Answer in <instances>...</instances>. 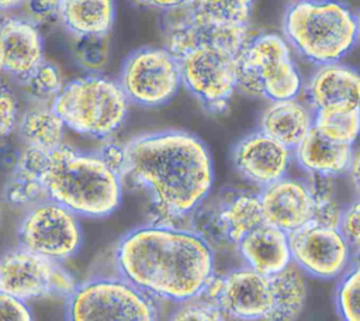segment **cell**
<instances>
[{
	"label": "cell",
	"instance_id": "obj_29",
	"mask_svg": "<svg viewBox=\"0 0 360 321\" xmlns=\"http://www.w3.org/2000/svg\"><path fill=\"white\" fill-rule=\"evenodd\" d=\"M20 83L25 93L38 104H51L65 84L59 69L46 61H42Z\"/></svg>",
	"mask_w": 360,
	"mask_h": 321
},
{
	"label": "cell",
	"instance_id": "obj_4",
	"mask_svg": "<svg viewBox=\"0 0 360 321\" xmlns=\"http://www.w3.org/2000/svg\"><path fill=\"white\" fill-rule=\"evenodd\" d=\"M39 176L46 199L77 217L104 218L121 206L122 179L97 152H84L63 142L45 151Z\"/></svg>",
	"mask_w": 360,
	"mask_h": 321
},
{
	"label": "cell",
	"instance_id": "obj_26",
	"mask_svg": "<svg viewBox=\"0 0 360 321\" xmlns=\"http://www.w3.org/2000/svg\"><path fill=\"white\" fill-rule=\"evenodd\" d=\"M255 0H188L177 10L186 20L198 25H249Z\"/></svg>",
	"mask_w": 360,
	"mask_h": 321
},
{
	"label": "cell",
	"instance_id": "obj_25",
	"mask_svg": "<svg viewBox=\"0 0 360 321\" xmlns=\"http://www.w3.org/2000/svg\"><path fill=\"white\" fill-rule=\"evenodd\" d=\"M17 130L24 146L52 151L63 144L66 127L51 104H37L18 117Z\"/></svg>",
	"mask_w": 360,
	"mask_h": 321
},
{
	"label": "cell",
	"instance_id": "obj_31",
	"mask_svg": "<svg viewBox=\"0 0 360 321\" xmlns=\"http://www.w3.org/2000/svg\"><path fill=\"white\" fill-rule=\"evenodd\" d=\"M165 321H226V317L218 307L198 296L176 303Z\"/></svg>",
	"mask_w": 360,
	"mask_h": 321
},
{
	"label": "cell",
	"instance_id": "obj_6",
	"mask_svg": "<svg viewBox=\"0 0 360 321\" xmlns=\"http://www.w3.org/2000/svg\"><path fill=\"white\" fill-rule=\"evenodd\" d=\"M129 104L118 82L100 73L65 83L51 103L66 128L101 141L124 125Z\"/></svg>",
	"mask_w": 360,
	"mask_h": 321
},
{
	"label": "cell",
	"instance_id": "obj_33",
	"mask_svg": "<svg viewBox=\"0 0 360 321\" xmlns=\"http://www.w3.org/2000/svg\"><path fill=\"white\" fill-rule=\"evenodd\" d=\"M359 218H360V206H359V201L354 200L346 207H343L342 217L338 225V231L345 238V241L350 245L354 253H359V246H360Z\"/></svg>",
	"mask_w": 360,
	"mask_h": 321
},
{
	"label": "cell",
	"instance_id": "obj_39",
	"mask_svg": "<svg viewBox=\"0 0 360 321\" xmlns=\"http://www.w3.org/2000/svg\"><path fill=\"white\" fill-rule=\"evenodd\" d=\"M24 0H0V11H8L14 10L20 6H22Z\"/></svg>",
	"mask_w": 360,
	"mask_h": 321
},
{
	"label": "cell",
	"instance_id": "obj_8",
	"mask_svg": "<svg viewBox=\"0 0 360 321\" xmlns=\"http://www.w3.org/2000/svg\"><path fill=\"white\" fill-rule=\"evenodd\" d=\"M66 321H159L156 301L118 275L79 282L66 298Z\"/></svg>",
	"mask_w": 360,
	"mask_h": 321
},
{
	"label": "cell",
	"instance_id": "obj_32",
	"mask_svg": "<svg viewBox=\"0 0 360 321\" xmlns=\"http://www.w3.org/2000/svg\"><path fill=\"white\" fill-rule=\"evenodd\" d=\"M18 122V100L14 92L0 83V141L8 138Z\"/></svg>",
	"mask_w": 360,
	"mask_h": 321
},
{
	"label": "cell",
	"instance_id": "obj_7",
	"mask_svg": "<svg viewBox=\"0 0 360 321\" xmlns=\"http://www.w3.org/2000/svg\"><path fill=\"white\" fill-rule=\"evenodd\" d=\"M236 90L269 101L295 99L302 77L292 59V49L280 34L252 35L235 63Z\"/></svg>",
	"mask_w": 360,
	"mask_h": 321
},
{
	"label": "cell",
	"instance_id": "obj_3",
	"mask_svg": "<svg viewBox=\"0 0 360 321\" xmlns=\"http://www.w3.org/2000/svg\"><path fill=\"white\" fill-rule=\"evenodd\" d=\"M165 48L177 59L181 87L211 114L228 110L236 90V56L253 35L249 25H198L177 10L162 21Z\"/></svg>",
	"mask_w": 360,
	"mask_h": 321
},
{
	"label": "cell",
	"instance_id": "obj_34",
	"mask_svg": "<svg viewBox=\"0 0 360 321\" xmlns=\"http://www.w3.org/2000/svg\"><path fill=\"white\" fill-rule=\"evenodd\" d=\"M62 0H24L27 20L32 24H46L59 18Z\"/></svg>",
	"mask_w": 360,
	"mask_h": 321
},
{
	"label": "cell",
	"instance_id": "obj_19",
	"mask_svg": "<svg viewBox=\"0 0 360 321\" xmlns=\"http://www.w3.org/2000/svg\"><path fill=\"white\" fill-rule=\"evenodd\" d=\"M235 252L246 268L267 277L291 263L288 234L266 222L245 235Z\"/></svg>",
	"mask_w": 360,
	"mask_h": 321
},
{
	"label": "cell",
	"instance_id": "obj_22",
	"mask_svg": "<svg viewBox=\"0 0 360 321\" xmlns=\"http://www.w3.org/2000/svg\"><path fill=\"white\" fill-rule=\"evenodd\" d=\"M271 307L263 321H297L308 298L307 276L294 263L269 276Z\"/></svg>",
	"mask_w": 360,
	"mask_h": 321
},
{
	"label": "cell",
	"instance_id": "obj_13",
	"mask_svg": "<svg viewBox=\"0 0 360 321\" xmlns=\"http://www.w3.org/2000/svg\"><path fill=\"white\" fill-rule=\"evenodd\" d=\"M200 297L218 307L226 318L239 321H263L271 307L269 277L245 265L222 275L214 272Z\"/></svg>",
	"mask_w": 360,
	"mask_h": 321
},
{
	"label": "cell",
	"instance_id": "obj_23",
	"mask_svg": "<svg viewBox=\"0 0 360 321\" xmlns=\"http://www.w3.org/2000/svg\"><path fill=\"white\" fill-rule=\"evenodd\" d=\"M45 151L24 146L17 156L14 169L4 184V200L15 207H30L44 199L45 190L41 182V165Z\"/></svg>",
	"mask_w": 360,
	"mask_h": 321
},
{
	"label": "cell",
	"instance_id": "obj_15",
	"mask_svg": "<svg viewBox=\"0 0 360 321\" xmlns=\"http://www.w3.org/2000/svg\"><path fill=\"white\" fill-rule=\"evenodd\" d=\"M231 162L242 179L263 189L287 176L292 163V151L256 130L233 144Z\"/></svg>",
	"mask_w": 360,
	"mask_h": 321
},
{
	"label": "cell",
	"instance_id": "obj_1",
	"mask_svg": "<svg viewBox=\"0 0 360 321\" xmlns=\"http://www.w3.org/2000/svg\"><path fill=\"white\" fill-rule=\"evenodd\" d=\"M122 184L148 199V222L187 228L194 208L214 187V160L205 142L183 130L143 132L124 144Z\"/></svg>",
	"mask_w": 360,
	"mask_h": 321
},
{
	"label": "cell",
	"instance_id": "obj_2",
	"mask_svg": "<svg viewBox=\"0 0 360 321\" xmlns=\"http://www.w3.org/2000/svg\"><path fill=\"white\" fill-rule=\"evenodd\" d=\"M112 258L117 275L155 301L198 297L215 272V253L195 232L152 222L124 234Z\"/></svg>",
	"mask_w": 360,
	"mask_h": 321
},
{
	"label": "cell",
	"instance_id": "obj_37",
	"mask_svg": "<svg viewBox=\"0 0 360 321\" xmlns=\"http://www.w3.org/2000/svg\"><path fill=\"white\" fill-rule=\"evenodd\" d=\"M131 3L142 8L172 13L183 8L188 3V0H131Z\"/></svg>",
	"mask_w": 360,
	"mask_h": 321
},
{
	"label": "cell",
	"instance_id": "obj_30",
	"mask_svg": "<svg viewBox=\"0 0 360 321\" xmlns=\"http://www.w3.org/2000/svg\"><path fill=\"white\" fill-rule=\"evenodd\" d=\"M360 270L357 262L339 277L335 291L336 311L342 321H360L359 314Z\"/></svg>",
	"mask_w": 360,
	"mask_h": 321
},
{
	"label": "cell",
	"instance_id": "obj_17",
	"mask_svg": "<svg viewBox=\"0 0 360 321\" xmlns=\"http://www.w3.org/2000/svg\"><path fill=\"white\" fill-rule=\"evenodd\" d=\"M44 61V42L35 24L27 18L0 21V70L22 80Z\"/></svg>",
	"mask_w": 360,
	"mask_h": 321
},
{
	"label": "cell",
	"instance_id": "obj_36",
	"mask_svg": "<svg viewBox=\"0 0 360 321\" xmlns=\"http://www.w3.org/2000/svg\"><path fill=\"white\" fill-rule=\"evenodd\" d=\"M97 155L117 175L120 176L122 175L124 165H125V146L122 142H118L112 137L107 138L104 139L103 145L97 151Z\"/></svg>",
	"mask_w": 360,
	"mask_h": 321
},
{
	"label": "cell",
	"instance_id": "obj_27",
	"mask_svg": "<svg viewBox=\"0 0 360 321\" xmlns=\"http://www.w3.org/2000/svg\"><path fill=\"white\" fill-rule=\"evenodd\" d=\"M314 128L330 141L354 145L360 130V110L330 108L314 111Z\"/></svg>",
	"mask_w": 360,
	"mask_h": 321
},
{
	"label": "cell",
	"instance_id": "obj_24",
	"mask_svg": "<svg viewBox=\"0 0 360 321\" xmlns=\"http://www.w3.org/2000/svg\"><path fill=\"white\" fill-rule=\"evenodd\" d=\"M115 18L114 0H62L59 20L72 35L110 34Z\"/></svg>",
	"mask_w": 360,
	"mask_h": 321
},
{
	"label": "cell",
	"instance_id": "obj_41",
	"mask_svg": "<svg viewBox=\"0 0 360 321\" xmlns=\"http://www.w3.org/2000/svg\"><path fill=\"white\" fill-rule=\"evenodd\" d=\"M0 215H1V210H0Z\"/></svg>",
	"mask_w": 360,
	"mask_h": 321
},
{
	"label": "cell",
	"instance_id": "obj_16",
	"mask_svg": "<svg viewBox=\"0 0 360 321\" xmlns=\"http://www.w3.org/2000/svg\"><path fill=\"white\" fill-rule=\"evenodd\" d=\"M264 222L285 234L309 224L314 217V199L304 179L284 176L259 193Z\"/></svg>",
	"mask_w": 360,
	"mask_h": 321
},
{
	"label": "cell",
	"instance_id": "obj_40",
	"mask_svg": "<svg viewBox=\"0 0 360 321\" xmlns=\"http://www.w3.org/2000/svg\"><path fill=\"white\" fill-rule=\"evenodd\" d=\"M292 1H300V0H292Z\"/></svg>",
	"mask_w": 360,
	"mask_h": 321
},
{
	"label": "cell",
	"instance_id": "obj_18",
	"mask_svg": "<svg viewBox=\"0 0 360 321\" xmlns=\"http://www.w3.org/2000/svg\"><path fill=\"white\" fill-rule=\"evenodd\" d=\"M308 106L314 110L359 108L360 77L349 65L333 62L319 65L305 87Z\"/></svg>",
	"mask_w": 360,
	"mask_h": 321
},
{
	"label": "cell",
	"instance_id": "obj_20",
	"mask_svg": "<svg viewBox=\"0 0 360 321\" xmlns=\"http://www.w3.org/2000/svg\"><path fill=\"white\" fill-rule=\"evenodd\" d=\"M314 127V110L295 99L269 101L259 117V131L294 149Z\"/></svg>",
	"mask_w": 360,
	"mask_h": 321
},
{
	"label": "cell",
	"instance_id": "obj_28",
	"mask_svg": "<svg viewBox=\"0 0 360 321\" xmlns=\"http://www.w3.org/2000/svg\"><path fill=\"white\" fill-rule=\"evenodd\" d=\"M70 51L75 62L82 69L89 75H97L110 61V34L72 35Z\"/></svg>",
	"mask_w": 360,
	"mask_h": 321
},
{
	"label": "cell",
	"instance_id": "obj_5",
	"mask_svg": "<svg viewBox=\"0 0 360 321\" xmlns=\"http://www.w3.org/2000/svg\"><path fill=\"white\" fill-rule=\"evenodd\" d=\"M283 32L291 49L319 66L340 62L352 52L359 38V18L338 0H300L287 7Z\"/></svg>",
	"mask_w": 360,
	"mask_h": 321
},
{
	"label": "cell",
	"instance_id": "obj_11",
	"mask_svg": "<svg viewBox=\"0 0 360 321\" xmlns=\"http://www.w3.org/2000/svg\"><path fill=\"white\" fill-rule=\"evenodd\" d=\"M77 283L62 263L45 259L20 245L0 256V290L27 303L45 297L66 300Z\"/></svg>",
	"mask_w": 360,
	"mask_h": 321
},
{
	"label": "cell",
	"instance_id": "obj_12",
	"mask_svg": "<svg viewBox=\"0 0 360 321\" xmlns=\"http://www.w3.org/2000/svg\"><path fill=\"white\" fill-rule=\"evenodd\" d=\"M118 84L128 101L155 108L169 103L180 90L177 59L165 46H143L124 61Z\"/></svg>",
	"mask_w": 360,
	"mask_h": 321
},
{
	"label": "cell",
	"instance_id": "obj_10",
	"mask_svg": "<svg viewBox=\"0 0 360 321\" xmlns=\"http://www.w3.org/2000/svg\"><path fill=\"white\" fill-rule=\"evenodd\" d=\"M17 237L20 246L59 263L73 258L83 244L79 217L49 199L27 207Z\"/></svg>",
	"mask_w": 360,
	"mask_h": 321
},
{
	"label": "cell",
	"instance_id": "obj_35",
	"mask_svg": "<svg viewBox=\"0 0 360 321\" xmlns=\"http://www.w3.org/2000/svg\"><path fill=\"white\" fill-rule=\"evenodd\" d=\"M0 321H34L27 301L0 290Z\"/></svg>",
	"mask_w": 360,
	"mask_h": 321
},
{
	"label": "cell",
	"instance_id": "obj_21",
	"mask_svg": "<svg viewBox=\"0 0 360 321\" xmlns=\"http://www.w3.org/2000/svg\"><path fill=\"white\" fill-rule=\"evenodd\" d=\"M354 152L353 145L330 141L312 127L292 149V160H295L305 173L338 177L346 175Z\"/></svg>",
	"mask_w": 360,
	"mask_h": 321
},
{
	"label": "cell",
	"instance_id": "obj_9",
	"mask_svg": "<svg viewBox=\"0 0 360 321\" xmlns=\"http://www.w3.org/2000/svg\"><path fill=\"white\" fill-rule=\"evenodd\" d=\"M264 224L259 193L222 189L210 194L190 214L187 228L195 232L212 252H235L239 241Z\"/></svg>",
	"mask_w": 360,
	"mask_h": 321
},
{
	"label": "cell",
	"instance_id": "obj_14",
	"mask_svg": "<svg viewBox=\"0 0 360 321\" xmlns=\"http://www.w3.org/2000/svg\"><path fill=\"white\" fill-rule=\"evenodd\" d=\"M288 244L291 263L315 279H339L357 262L338 228L309 222L288 234Z\"/></svg>",
	"mask_w": 360,
	"mask_h": 321
},
{
	"label": "cell",
	"instance_id": "obj_38",
	"mask_svg": "<svg viewBox=\"0 0 360 321\" xmlns=\"http://www.w3.org/2000/svg\"><path fill=\"white\" fill-rule=\"evenodd\" d=\"M346 175L350 177L354 189L357 190L359 189V153H357V151L353 155V159L349 165V169H347Z\"/></svg>",
	"mask_w": 360,
	"mask_h": 321
}]
</instances>
